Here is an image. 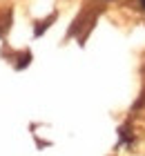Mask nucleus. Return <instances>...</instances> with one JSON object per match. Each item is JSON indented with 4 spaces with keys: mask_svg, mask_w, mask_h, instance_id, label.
Here are the masks:
<instances>
[{
    "mask_svg": "<svg viewBox=\"0 0 145 156\" xmlns=\"http://www.w3.org/2000/svg\"><path fill=\"white\" fill-rule=\"evenodd\" d=\"M52 20H54V16L49 18V20H45V23H40L38 27H36V36H40V34H42V31H45L47 27H49V23H52Z\"/></svg>",
    "mask_w": 145,
    "mask_h": 156,
    "instance_id": "nucleus-1",
    "label": "nucleus"
},
{
    "mask_svg": "<svg viewBox=\"0 0 145 156\" xmlns=\"http://www.w3.org/2000/svg\"><path fill=\"white\" fill-rule=\"evenodd\" d=\"M141 7H143V9H145V0H141Z\"/></svg>",
    "mask_w": 145,
    "mask_h": 156,
    "instance_id": "nucleus-2",
    "label": "nucleus"
}]
</instances>
